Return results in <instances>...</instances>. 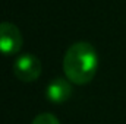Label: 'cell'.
<instances>
[{
  "mask_svg": "<svg viewBox=\"0 0 126 124\" xmlns=\"http://www.w3.org/2000/svg\"><path fill=\"white\" fill-rule=\"evenodd\" d=\"M46 96L53 104H63L72 96V82L69 79L56 77L53 79L46 89Z\"/></svg>",
  "mask_w": 126,
  "mask_h": 124,
  "instance_id": "4",
  "label": "cell"
},
{
  "mask_svg": "<svg viewBox=\"0 0 126 124\" xmlns=\"http://www.w3.org/2000/svg\"><path fill=\"white\" fill-rule=\"evenodd\" d=\"M24 38L19 28L10 22H0V53L4 56L18 54L22 48Z\"/></svg>",
  "mask_w": 126,
  "mask_h": 124,
  "instance_id": "2",
  "label": "cell"
},
{
  "mask_svg": "<svg viewBox=\"0 0 126 124\" xmlns=\"http://www.w3.org/2000/svg\"><path fill=\"white\" fill-rule=\"evenodd\" d=\"M13 73L22 82H34L41 74V62L31 53L21 54L13 63Z\"/></svg>",
  "mask_w": 126,
  "mask_h": 124,
  "instance_id": "3",
  "label": "cell"
},
{
  "mask_svg": "<svg viewBox=\"0 0 126 124\" xmlns=\"http://www.w3.org/2000/svg\"><path fill=\"white\" fill-rule=\"evenodd\" d=\"M31 124H60V123H59V120L53 114H50V112H41V114H38L32 120Z\"/></svg>",
  "mask_w": 126,
  "mask_h": 124,
  "instance_id": "5",
  "label": "cell"
},
{
  "mask_svg": "<svg viewBox=\"0 0 126 124\" xmlns=\"http://www.w3.org/2000/svg\"><path fill=\"white\" fill-rule=\"evenodd\" d=\"M98 70V54L85 41L72 44L63 57V72L66 79L75 85H87L94 79Z\"/></svg>",
  "mask_w": 126,
  "mask_h": 124,
  "instance_id": "1",
  "label": "cell"
}]
</instances>
